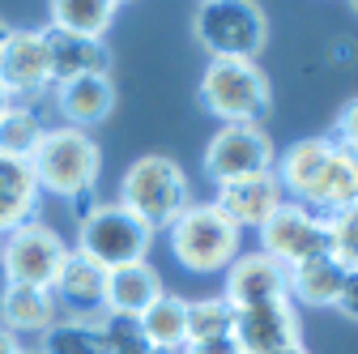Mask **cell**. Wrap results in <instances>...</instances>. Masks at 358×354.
Returning <instances> with one entry per match:
<instances>
[{
	"label": "cell",
	"mask_w": 358,
	"mask_h": 354,
	"mask_svg": "<svg viewBox=\"0 0 358 354\" xmlns=\"http://www.w3.org/2000/svg\"><path fill=\"white\" fill-rule=\"evenodd\" d=\"M52 299L60 312H69V320H99L107 312V274L85 256L69 252V260L60 264L52 282Z\"/></svg>",
	"instance_id": "15"
},
{
	"label": "cell",
	"mask_w": 358,
	"mask_h": 354,
	"mask_svg": "<svg viewBox=\"0 0 358 354\" xmlns=\"http://www.w3.org/2000/svg\"><path fill=\"white\" fill-rule=\"evenodd\" d=\"M22 354H38V350H22Z\"/></svg>",
	"instance_id": "38"
},
{
	"label": "cell",
	"mask_w": 358,
	"mask_h": 354,
	"mask_svg": "<svg viewBox=\"0 0 358 354\" xmlns=\"http://www.w3.org/2000/svg\"><path fill=\"white\" fill-rule=\"evenodd\" d=\"M99 167H103V154L94 146L85 128H43V141L38 150L30 154V171L38 188H48L64 201L81 197V192H94V180H99Z\"/></svg>",
	"instance_id": "3"
},
{
	"label": "cell",
	"mask_w": 358,
	"mask_h": 354,
	"mask_svg": "<svg viewBox=\"0 0 358 354\" xmlns=\"http://www.w3.org/2000/svg\"><path fill=\"white\" fill-rule=\"evenodd\" d=\"M273 175L282 192L294 197V205L303 209H324L337 213L345 205H358V162L333 141V137H303L294 141L278 162Z\"/></svg>",
	"instance_id": "1"
},
{
	"label": "cell",
	"mask_w": 358,
	"mask_h": 354,
	"mask_svg": "<svg viewBox=\"0 0 358 354\" xmlns=\"http://www.w3.org/2000/svg\"><path fill=\"white\" fill-rule=\"evenodd\" d=\"M158 295H162V278L150 260L120 264L107 274V312L115 316H141Z\"/></svg>",
	"instance_id": "20"
},
{
	"label": "cell",
	"mask_w": 358,
	"mask_h": 354,
	"mask_svg": "<svg viewBox=\"0 0 358 354\" xmlns=\"http://www.w3.org/2000/svg\"><path fill=\"white\" fill-rule=\"evenodd\" d=\"M48 85H52V73H48V38H43V30H13L5 60H0L5 99L26 107V99H38Z\"/></svg>",
	"instance_id": "11"
},
{
	"label": "cell",
	"mask_w": 358,
	"mask_h": 354,
	"mask_svg": "<svg viewBox=\"0 0 358 354\" xmlns=\"http://www.w3.org/2000/svg\"><path fill=\"white\" fill-rule=\"evenodd\" d=\"M235 329V307L227 299H188V341L227 337Z\"/></svg>",
	"instance_id": "26"
},
{
	"label": "cell",
	"mask_w": 358,
	"mask_h": 354,
	"mask_svg": "<svg viewBox=\"0 0 358 354\" xmlns=\"http://www.w3.org/2000/svg\"><path fill=\"white\" fill-rule=\"evenodd\" d=\"M341 286H345V269L333 256H316V260H307V264L286 269V290L299 303H307V307H337Z\"/></svg>",
	"instance_id": "22"
},
{
	"label": "cell",
	"mask_w": 358,
	"mask_h": 354,
	"mask_svg": "<svg viewBox=\"0 0 358 354\" xmlns=\"http://www.w3.org/2000/svg\"><path fill=\"white\" fill-rule=\"evenodd\" d=\"M329 256L345 274L358 269V205H345L329 213Z\"/></svg>",
	"instance_id": "27"
},
{
	"label": "cell",
	"mask_w": 358,
	"mask_h": 354,
	"mask_svg": "<svg viewBox=\"0 0 358 354\" xmlns=\"http://www.w3.org/2000/svg\"><path fill=\"white\" fill-rule=\"evenodd\" d=\"M179 354H243V350H239L235 333H227V337H209V341H188Z\"/></svg>",
	"instance_id": "30"
},
{
	"label": "cell",
	"mask_w": 358,
	"mask_h": 354,
	"mask_svg": "<svg viewBox=\"0 0 358 354\" xmlns=\"http://www.w3.org/2000/svg\"><path fill=\"white\" fill-rule=\"evenodd\" d=\"M260 252L268 260H278L282 269H294V264L329 256V218L324 213H311V209H303L294 201H286L260 227Z\"/></svg>",
	"instance_id": "9"
},
{
	"label": "cell",
	"mask_w": 358,
	"mask_h": 354,
	"mask_svg": "<svg viewBox=\"0 0 358 354\" xmlns=\"http://www.w3.org/2000/svg\"><path fill=\"white\" fill-rule=\"evenodd\" d=\"M350 9H354V13H358V0H354V5H350Z\"/></svg>",
	"instance_id": "37"
},
{
	"label": "cell",
	"mask_w": 358,
	"mask_h": 354,
	"mask_svg": "<svg viewBox=\"0 0 358 354\" xmlns=\"http://www.w3.org/2000/svg\"><path fill=\"white\" fill-rule=\"evenodd\" d=\"M145 341L158 350V354H179L188 346V299H179L171 290H162L145 312L137 316Z\"/></svg>",
	"instance_id": "21"
},
{
	"label": "cell",
	"mask_w": 358,
	"mask_h": 354,
	"mask_svg": "<svg viewBox=\"0 0 358 354\" xmlns=\"http://www.w3.org/2000/svg\"><path fill=\"white\" fill-rule=\"evenodd\" d=\"M99 333H103L107 354H158V350L145 341V333H141L137 316H115V312H103V316H99Z\"/></svg>",
	"instance_id": "28"
},
{
	"label": "cell",
	"mask_w": 358,
	"mask_h": 354,
	"mask_svg": "<svg viewBox=\"0 0 358 354\" xmlns=\"http://www.w3.org/2000/svg\"><path fill=\"white\" fill-rule=\"evenodd\" d=\"M115 205H124L132 218H141L150 231H158V227H171L175 218L192 205V184H188L184 167H179L175 158L141 154L124 171Z\"/></svg>",
	"instance_id": "2"
},
{
	"label": "cell",
	"mask_w": 358,
	"mask_h": 354,
	"mask_svg": "<svg viewBox=\"0 0 358 354\" xmlns=\"http://www.w3.org/2000/svg\"><path fill=\"white\" fill-rule=\"evenodd\" d=\"M9 111V99H5V90H0V115H5Z\"/></svg>",
	"instance_id": "36"
},
{
	"label": "cell",
	"mask_w": 358,
	"mask_h": 354,
	"mask_svg": "<svg viewBox=\"0 0 358 354\" xmlns=\"http://www.w3.org/2000/svg\"><path fill=\"white\" fill-rule=\"evenodd\" d=\"M38 354H107L99 320H56L48 333H43Z\"/></svg>",
	"instance_id": "24"
},
{
	"label": "cell",
	"mask_w": 358,
	"mask_h": 354,
	"mask_svg": "<svg viewBox=\"0 0 358 354\" xmlns=\"http://www.w3.org/2000/svg\"><path fill=\"white\" fill-rule=\"evenodd\" d=\"M227 299L235 312L243 307H264V303H278V299H290L286 290V269L278 260H268L264 252H248V256H235L227 264Z\"/></svg>",
	"instance_id": "14"
},
{
	"label": "cell",
	"mask_w": 358,
	"mask_h": 354,
	"mask_svg": "<svg viewBox=\"0 0 358 354\" xmlns=\"http://www.w3.org/2000/svg\"><path fill=\"white\" fill-rule=\"evenodd\" d=\"M26 346H22V337L17 333H9L5 325H0V354H22Z\"/></svg>",
	"instance_id": "32"
},
{
	"label": "cell",
	"mask_w": 358,
	"mask_h": 354,
	"mask_svg": "<svg viewBox=\"0 0 358 354\" xmlns=\"http://www.w3.org/2000/svg\"><path fill=\"white\" fill-rule=\"evenodd\" d=\"M56 107L64 111L69 128H90V124H99L115 111V81L107 73L64 81V85H56Z\"/></svg>",
	"instance_id": "17"
},
{
	"label": "cell",
	"mask_w": 358,
	"mask_h": 354,
	"mask_svg": "<svg viewBox=\"0 0 358 354\" xmlns=\"http://www.w3.org/2000/svg\"><path fill=\"white\" fill-rule=\"evenodd\" d=\"M192 34L209 60H256L268 26L252 0H205L192 13Z\"/></svg>",
	"instance_id": "6"
},
{
	"label": "cell",
	"mask_w": 358,
	"mask_h": 354,
	"mask_svg": "<svg viewBox=\"0 0 358 354\" xmlns=\"http://www.w3.org/2000/svg\"><path fill=\"white\" fill-rule=\"evenodd\" d=\"M43 38H48L52 85L111 73V48H107L103 38H81V34H60V30H43Z\"/></svg>",
	"instance_id": "16"
},
{
	"label": "cell",
	"mask_w": 358,
	"mask_h": 354,
	"mask_svg": "<svg viewBox=\"0 0 358 354\" xmlns=\"http://www.w3.org/2000/svg\"><path fill=\"white\" fill-rule=\"evenodd\" d=\"M354 56H358L354 38H337V43H333V60H354Z\"/></svg>",
	"instance_id": "33"
},
{
	"label": "cell",
	"mask_w": 358,
	"mask_h": 354,
	"mask_svg": "<svg viewBox=\"0 0 358 354\" xmlns=\"http://www.w3.org/2000/svg\"><path fill=\"white\" fill-rule=\"evenodd\" d=\"M115 0H52L48 13H52V26L48 30H60V34H81V38H103L115 22Z\"/></svg>",
	"instance_id": "23"
},
{
	"label": "cell",
	"mask_w": 358,
	"mask_h": 354,
	"mask_svg": "<svg viewBox=\"0 0 358 354\" xmlns=\"http://www.w3.org/2000/svg\"><path fill=\"white\" fill-rule=\"evenodd\" d=\"M213 205L235 231H248V227L260 231L268 218L286 205V192H282L273 171H260V175H243V180L217 184V201Z\"/></svg>",
	"instance_id": "12"
},
{
	"label": "cell",
	"mask_w": 358,
	"mask_h": 354,
	"mask_svg": "<svg viewBox=\"0 0 358 354\" xmlns=\"http://www.w3.org/2000/svg\"><path fill=\"white\" fill-rule=\"evenodd\" d=\"M196 103L222 124H260V115L273 107V90L256 60H209Z\"/></svg>",
	"instance_id": "4"
},
{
	"label": "cell",
	"mask_w": 358,
	"mask_h": 354,
	"mask_svg": "<svg viewBox=\"0 0 358 354\" xmlns=\"http://www.w3.org/2000/svg\"><path fill=\"white\" fill-rule=\"evenodd\" d=\"M60 320V307L52 299V290H38V286H9L0 290V325L9 333H48Z\"/></svg>",
	"instance_id": "19"
},
{
	"label": "cell",
	"mask_w": 358,
	"mask_h": 354,
	"mask_svg": "<svg viewBox=\"0 0 358 354\" xmlns=\"http://www.w3.org/2000/svg\"><path fill=\"white\" fill-rule=\"evenodd\" d=\"M333 141L358 162V99H350L341 111H337V124H333Z\"/></svg>",
	"instance_id": "29"
},
{
	"label": "cell",
	"mask_w": 358,
	"mask_h": 354,
	"mask_svg": "<svg viewBox=\"0 0 358 354\" xmlns=\"http://www.w3.org/2000/svg\"><path fill=\"white\" fill-rule=\"evenodd\" d=\"M273 162H278L273 141H268V132L260 124H222L205 146V175L213 184L273 171Z\"/></svg>",
	"instance_id": "10"
},
{
	"label": "cell",
	"mask_w": 358,
	"mask_h": 354,
	"mask_svg": "<svg viewBox=\"0 0 358 354\" xmlns=\"http://www.w3.org/2000/svg\"><path fill=\"white\" fill-rule=\"evenodd\" d=\"M150 243H154V231L132 218L124 205H94L81 227H77V256H85L90 264H99L103 274L120 269V264H137L150 256Z\"/></svg>",
	"instance_id": "5"
},
{
	"label": "cell",
	"mask_w": 358,
	"mask_h": 354,
	"mask_svg": "<svg viewBox=\"0 0 358 354\" xmlns=\"http://www.w3.org/2000/svg\"><path fill=\"white\" fill-rule=\"evenodd\" d=\"M171 231V252L188 274H217L239 256V231L217 213L209 201H192L184 213L166 227Z\"/></svg>",
	"instance_id": "7"
},
{
	"label": "cell",
	"mask_w": 358,
	"mask_h": 354,
	"mask_svg": "<svg viewBox=\"0 0 358 354\" xmlns=\"http://www.w3.org/2000/svg\"><path fill=\"white\" fill-rule=\"evenodd\" d=\"M337 312L350 316V320H358V269L345 274V286H341V295H337Z\"/></svg>",
	"instance_id": "31"
},
{
	"label": "cell",
	"mask_w": 358,
	"mask_h": 354,
	"mask_svg": "<svg viewBox=\"0 0 358 354\" xmlns=\"http://www.w3.org/2000/svg\"><path fill=\"white\" fill-rule=\"evenodd\" d=\"M38 192H43V188H38V180H34L30 162L0 154V239L34 218Z\"/></svg>",
	"instance_id": "18"
},
{
	"label": "cell",
	"mask_w": 358,
	"mask_h": 354,
	"mask_svg": "<svg viewBox=\"0 0 358 354\" xmlns=\"http://www.w3.org/2000/svg\"><path fill=\"white\" fill-rule=\"evenodd\" d=\"M282 354H307V346H290V350H282Z\"/></svg>",
	"instance_id": "35"
},
{
	"label": "cell",
	"mask_w": 358,
	"mask_h": 354,
	"mask_svg": "<svg viewBox=\"0 0 358 354\" xmlns=\"http://www.w3.org/2000/svg\"><path fill=\"white\" fill-rule=\"evenodd\" d=\"M9 38H13V26L0 17V60H5V48H9Z\"/></svg>",
	"instance_id": "34"
},
{
	"label": "cell",
	"mask_w": 358,
	"mask_h": 354,
	"mask_svg": "<svg viewBox=\"0 0 358 354\" xmlns=\"http://www.w3.org/2000/svg\"><path fill=\"white\" fill-rule=\"evenodd\" d=\"M64 260H69V243L60 239V231H52L38 218H30V222H22L17 231L0 239V274H5L9 286L52 290Z\"/></svg>",
	"instance_id": "8"
},
{
	"label": "cell",
	"mask_w": 358,
	"mask_h": 354,
	"mask_svg": "<svg viewBox=\"0 0 358 354\" xmlns=\"http://www.w3.org/2000/svg\"><path fill=\"white\" fill-rule=\"evenodd\" d=\"M231 333H235L243 354H282L290 346H303L299 316H294L290 299L264 303V307H243V312H235V329Z\"/></svg>",
	"instance_id": "13"
},
{
	"label": "cell",
	"mask_w": 358,
	"mask_h": 354,
	"mask_svg": "<svg viewBox=\"0 0 358 354\" xmlns=\"http://www.w3.org/2000/svg\"><path fill=\"white\" fill-rule=\"evenodd\" d=\"M38 141H43V124H38V115H34L30 107L9 103V111L0 115V154L30 162V154L38 150Z\"/></svg>",
	"instance_id": "25"
}]
</instances>
